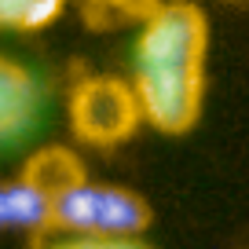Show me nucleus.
I'll use <instances>...</instances> for the list:
<instances>
[{"instance_id": "1", "label": "nucleus", "mask_w": 249, "mask_h": 249, "mask_svg": "<svg viewBox=\"0 0 249 249\" xmlns=\"http://www.w3.org/2000/svg\"><path fill=\"white\" fill-rule=\"evenodd\" d=\"M209 18L195 0H161L140 26L132 52V92L143 124L187 136L205 107Z\"/></svg>"}, {"instance_id": "2", "label": "nucleus", "mask_w": 249, "mask_h": 249, "mask_svg": "<svg viewBox=\"0 0 249 249\" xmlns=\"http://www.w3.org/2000/svg\"><path fill=\"white\" fill-rule=\"evenodd\" d=\"M154 220L150 202L117 183H92L52 202V231L70 238H143Z\"/></svg>"}, {"instance_id": "3", "label": "nucleus", "mask_w": 249, "mask_h": 249, "mask_svg": "<svg viewBox=\"0 0 249 249\" xmlns=\"http://www.w3.org/2000/svg\"><path fill=\"white\" fill-rule=\"evenodd\" d=\"M66 117H70L73 140H81L85 147H95V150H110V147L128 143L143 124L132 81L114 77V73L81 77L70 88Z\"/></svg>"}, {"instance_id": "4", "label": "nucleus", "mask_w": 249, "mask_h": 249, "mask_svg": "<svg viewBox=\"0 0 249 249\" xmlns=\"http://www.w3.org/2000/svg\"><path fill=\"white\" fill-rule=\"evenodd\" d=\"M15 179L26 183L30 191H37L40 198H48V202H59L70 191L88 183V172H85V161H81V154L73 147H66V143H44V147H37L22 161Z\"/></svg>"}, {"instance_id": "5", "label": "nucleus", "mask_w": 249, "mask_h": 249, "mask_svg": "<svg viewBox=\"0 0 249 249\" xmlns=\"http://www.w3.org/2000/svg\"><path fill=\"white\" fill-rule=\"evenodd\" d=\"M37 107H40L37 77L18 59L0 52V140L22 136L37 117Z\"/></svg>"}, {"instance_id": "6", "label": "nucleus", "mask_w": 249, "mask_h": 249, "mask_svg": "<svg viewBox=\"0 0 249 249\" xmlns=\"http://www.w3.org/2000/svg\"><path fill=\"white\" fill-rule=\"evenodd\" d=\"M0 231H52V202L18 179L0 183Z\"/></svg>"}, {"instance_id": "7", "label": "nucleus", "mask_w": 249, "mask_h": 249, "mask_svg": "<svg viewBox=\"0 0 249 249\" xmlns=\"http://www.w3.org/2000/svg\"><path fill=\"white\" fill-rule=\"evenodd\" d=\"M66 0H0V30L37 33L62 15Z\"/></svg>"}, {"instance_id": "8", "label": "nucleus", "mask_w": 249, "mask_h": 249, "mask_svg": "<svg viewBox=\"0 0 249 249\" xmlns=\"http://www.w3.org/2000/svg\"><path fill=\"white\" fill-rule=\"evenodd\" d=\"M161 0H81L88 26H117V22H147Z\"/></svg>"}, {"instance_id": "9", "label": "nucleus", "mask_w": 249, "mask_h": 249, "mask_svg": "<svg viewBox=\"0 0 249 249\" xmlns=\"http://www.w3.org/2000/svg\"><path fill=\"white\" fill-rule=\"evenodd\" d=\"M48 249H154L143 238H62Z\"/></svg>"}]
</instances>
